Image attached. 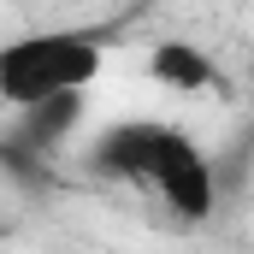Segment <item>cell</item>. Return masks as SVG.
<instances>
[{
	"instance_id": "cell-1",
	"label": "cell",
	"mask_w": 254,
	"mask_h": 254,
	"mask_svg": "<svg viewBox=\"0 0 254 254\" xmlns=\"http://www.w3.org/2000/svg\"><path fill=\"white\" fill-rule=\"evenodd\" d=\"M95 71H101V42L83 30L18 36L0 48V95H6V107H30L42 95L95 83Z\"/></svg>"
},
{
	"instance_id": "cell-5",
	"label": "cell",
	"mask_w": 254,
	"mask_h": 254,
	"mask_svg": "<svg viewBox=\"0 0 254 254\" xmlns=\"http://www.w3.org/2000/svg\"><path fill=\"white\" fill-rule=\"evenodd\" d=\"M148 71H154L166 89H184V95H195V89L213 83V60H207L201 48H190V42H160L154 60H148Z\"/></svg>"
},
{
	"instance_id": "cell-3",
	"label": "cell",
	"mask_w": 254,
	"mask_h": 254,
	"mask_svg": "<svg viewBox=\"0 0 254 254\" xmlns=\"http://www.w3.org/2000/svg\"><path fill=\"white\" fill-rule=\"evenodd\" d=\"M160 136H166V125H148V119L113 125L95 142V172L101 178H136V184H148V166L160 154Z\"/></svg>"
},
{
	"instance_id": "cell-4",
	"label": "cell",
	"mask_w": 254,
	"mask_h": 254,
	"mask_svg": "<svg viewBox=\"0 0 254 254\" xmlns=\"http://www.w3.org/2000/svg\"><path fill=\"white\" fill-rule=\"evenodd\" d=\"M77 125H83V89H60V95H42V101L18 107V130H12V136H24L30 148L48 154V148L65 142Z\"/></svg>"
},
{
	"instance_id": "cell-2",
	"label": "cell",
	"mask_w": 254,
	"mask_h": 254,
	"mask_svg": "<svg viewBox=\"0 0 254 254\" xmlns=\"http://www.w3.org/2000/svg\"><path fill=\"white\" fill-rule=\"evenodd\" d=\"M148 184L160 190V201L172 213H184V219H207L213 213V166H207V154L195 148L190 136L172 130V125L160 136V154L148 166Z\"/></svg>"
}]
</instances>
